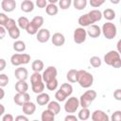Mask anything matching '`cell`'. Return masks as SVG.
Segmentation results:
<instances>
[{"label":"cell","mask_w":121,"mask_h":121,"mask_svg":"<svg viewBox=\"0 0 121 121\" xmlns=\"http://www.w3.org/2000/svg\"><path fill=\"white\" fill-rule=\"evenodd\" d=\"M104 61L106 64L113 67L120 68L121 67V58L120 54L116 50H111L104 56Z\"/></svg>","instance_id":"obj_1"},{"label":"cell","mask_w":121,"mask_h":121,"mask_svg":"<svg viewBox=\"0 0 121 121\" xmlns=\"http://www.w3.org/2000/svg\"><path fill=\"white\" fill-rule=\"evenodd\" d=\"M78 83L82 88H89L94 83V77L91 73L85 70H78Z\"/></svg>","instance_id":"obj_2"},{"label":"cell","mask_w":121,"mask_h":121,"mask_svg":"<svg viewBox=\"0 0 121 121\" xmlns=\"http://www.w3.org/2000/svg\"><path fill=\"white\" fill-rule=\"evenodd\" d=\"M43 24V17L42 16H35L28 24L26 31L30 35H35L38 33L40 28Z\"/></svg>","instance_id":"obj_3"},{"label":"cell","mask_w":121,"mask_h":121,"mask_svg":"<svg viewBox=\"0 0 121 121\" xmlns=\"http://www.w3.org/2000/svg\"><path fill=\"white\" fill-rule=\"evenodd\" d=\"M96 98V92L95 90H88L79 97V103L82 108H88L91 103Z\"/></svg>","instance_id":"obj_4"},{"label":"cell","mask_w":121,"mask_h":121,"mask_svg":"<svg viewBox=\"0 0 121 121\" xmlns=\"http://www.w3.org/2000/svg\"><path fill=\"white\" fill-rule=\"evenodd\" d=\"M101 30H102V33H103L104 37L106 39H108V40L113 39L116 36V34H117L116 26L113 23H111V22H108V23L103 24Z\"/></svg>","instance_id":"obj_5"},{"label":"cell","mask_w":121,"mask_h":121,"mask_svg":"<svg viewBox=\"0 0 121 121\" xmlns=\"http://www.w3.org/2000/svg\"><path fill=\"white\" fill-rule=\"evenodd\" d=\"M30 61V56L26 53H16L10 58V62L14 66H20L22 64H27Z\"/></svg>","instance_id":"obj_6"},{"label":"cell","mask_w":121,"mask_h":121,"mask_svg":"<svg viewBox=\"0 0 121 121\" xmlns=\"http://www.w3.org/2000/svg\"><path fill=\"white\" fill-rule=\"evenodd\" d=\"M80 106L79 103V99L77 98L76 96H71L69 97L64 104V111L67 113H74L77 112V110L78 109V107Z\"/></svg>","instance_id":"obj_7"},{"label":"cell","mask_w":121,"mask_h":121,"mask_svg":"<svg viewBox=\"0 0 121 121\" xmlns=\"http://www.w3.org/2000/svg\"><path fill=\"white\" fill-rule=\"evenodd\" d=\"M87 30L84 29V27L80 26V27H77L74 30V34H73V38H74V42L76 43H83L86 41L87 38Z\"/></svg>","instance_id":"obj_8"},{"label":"cell","mask_w":121,"mask_h":121,"mask_svg":"<svg viewBox=\"0 0 121 121\" xmlns=\"http://www.w3.org/2000/svg\"><path fill=\"white\" fill-rule=\"evenodd\" d=\"M57 75H58V71H57L56 67L55 66H48L43 73V79L46 83V82L56 78Z\"/></svg>","instance_id":"obj_9"},{"label":"cell","mask_w":121,"mask_h":121,"mask_svg":"<svg viewBox=\"0 0 121 121\" xmlns=\"http://www.w3.org/2000/svg\"><path fill=\"white\" fill-rule=\"evenodd\" d=\"M13 101L15 104L23 106L26 102L30 101V95L27 93H17L13 97Z\"/></svg>","instance_id":"obj_10"},{"label":"cell","mask_w":121,"mask_h":121,"mask_svg":"<svg viewBox=\"0 0 121 121\" xmlns=\"http://www.w3.org/2000/svg\"><path fill=\"white\" fill-rule=\"evenodd\" d=\"M36 38H37V41L42 43H46L50 39V31L46 28H41L36 34Z\"/></svg>","instance_id":"obj_11"},{"label":"cell","mask_w":121,"mask_h":121,"mask_svg":"<svg viewBox=\"0 0 121 121\" xmlns=\"http://www.w3.org/2000/svg\"><path fill=\"white\" fill-rule=\"evenodd\" d=\"M91 118L93 121H109L110 120L108 114L101 110H95L92 113Z\"/></svg>","instance_id":"obj_12"},{"label":"cell","mask_w":121,"mask_h":121,"mask_svg":"<svg viewBox=\"0 0 121 121\" xmlns=\"http://www.w3.org/2000/svg\"><path fill=\"white\" fill-rule=\"evenodd\" d=\"M1 8L6 12H11L16 8V2L15 0H2Z\"/></svg>","instance_id":"obj_13"},{"label":"cell","mask_w":121,"mask_h":121,"mask_svg":"<svg viewBox=\"0 0 121 121\" xmlns=\"http://www.w3.org/2000/svg\"><path fill=\"white\" fill-rule=\"evenodd\" d=\"M51 41H52V43L55 46H62L65 43V38H64V35L62 33L56 32V33L53 34V36L51 38Z\"/></svg>","instance_id":"obj_14"},{"label":"cell","mask_w":121,"mask_h":121,"mask_svg":"<svg viewBox=\"0 0 121 121\" xmlns=\"http://www.w3.org/2000/svg\"><path fill=\"white\" fill-rule=\"evenodd\" d=\"M101 32H102L101 28L97 25H91V26H89V27L87 29V34L91 38H97V37H99Z\"/></svg>","instance_id":"obj_15"},{"label":"cell","mask_w":121,"mask_h":121,"mask_svg":"<svg viewBox=\"0 0 121 121\" xmlns=\"http://www.w3.org/2000/svg\"><path fill=\"white\" fill-rule=\"evenodd\" d=\"M22 110L26 115H32L36 111V106L33 102L27 101L22 106Z\"/></svg>","instance_id":"obj_16"},{"label":"cell","mask_w":121,"mask_h":121,"mask_svg":"<svg viewBox=\"0 0 121 121\" xmlns=\"http://www.w3.org/2000/svg\"><path fill=\"white\" fill-rule=\"evenodd\" d=\"M14 76L18 80H26L28 77V72L24 67H18L14 71Z\"/></svg>","instance_id":"obj_17"},{"label":"cell","mask_w":121,"mask_h":121,"mask_svg":"<svg viewBox=\"0 0 121 121\" xmlns=\"http://www.w3.org/2000/svg\"><path fill=\"white\" fill-rule=\"evenodd\" d=\"M78 22L79 26H82V27H84V26H91V25L94 24L93 20L91 19V17H90V15H89L88 13L81 15V16L78 18Z\"/></svg>","instance_id":"obj_18"},{"label":"cell","mask_w":121,"mask_h":121,"mask_svg":"<svg viewBox=\"0 0 121 121\" xmlns=\"http://www.w3.org/2000/svg\"><path fill=\"white\" fill-rule=\"evenodd\" d=\"M49 100H50L49 95L46 94V93H43V92L41 93V94H38V95L36 97V102L40 106H43V105L48 104L49 103Z\"/></svg>","instance_id":"obj_19"},{"label":"cell","mask_w":121,"mask_h":121,"mask_svg":"<svg viewBox=\"0 0 121 121\" xmlns=\"http://www.w3.org/2000/svg\"><path fill=\"white\" fill-rule=\"evenodd\" d=\"M66 78L69 82L71 83H75V82H78V70H76V69H70L67 74H66Z\"/></svg>","instance_id":"obj_20"},{"label":"cell","mask_w":121,"mask_h":121,"mask_svg":"<svg viewBox=\"0 0 121 121\" xmlns=\"http://www.w3.org/2000/svg\"><path fill=\"white\" fill-rule=\"evenodd\" d=\"M34 9V3L31 0H24L21 3V10L24 12H31Z\"/></svg>","instance_id":"obj_21"},{"label":"cell","mask_w":121,"mask_h":121,"mask_svg":"<svg viewBox=\"0 0 121 121\" xmlns=\"http://www.w3.org/2000/svg\"><path fill=\"white\" fill-rule=\"evenodd\" d=\"M15 90L17 93H26L28 90V84L26 80H18L15 83Z\"/></svg>","instance_id":"obj_22"},{"label":"cell","mask_w":121,"mask_h":121,"mask_svg":"<svg viewBox=\"0 0 121 121\" xmlns=\"http://www.w3.org/2000/svg\"><path fill=\"white\" fill-rule=\"evenodd\" d=\"M88 14L90 15V17H91V19L93 20L94 23L100 21L101 18L103 17V14H102V12L99 9H93V10L89 11Z\"/></svg>","instance_id":"obj_23"},{"label":"cell","mask_w":121,"mask_h":121,"mask_svg":"<svg viewBox=\"0 0 121 121\" xmlns=\"http://www.w3.org/2000/svg\"><path fill=\"white\" fill-rule=\"evenodd\" d=\"M47 109L50 110L51 112H53L55 114H58L60 112V105L58 100L57 101H49V103L47 104Z\"/></svg>","instance_id":"obj_24"},{"label":"cell","mask_w":121,"mask_h":121,"mask_svg":"<svg viewBox=\"0 0 121 121\" xmlns=\"http://www.w3.org/2000/svg\"><path fill=\"white\" fill-rule=\"evenodd\" d=\"M55 113L53 112H51L50 110H44L43 112H42V115H41V118H42V121H53L55 119Z\"/></svg>","instance_id":"obj_25"},{"label":"cell","mask_w":121,"mask_h":121,"mask_svg":"<svg viewBox=\"0 0 121 121\" xmlns=\"http://www.w3.org/2000/svg\"><path fill=\"white\" fill-rule=\"evenodd\" d=\"M43 81V80H41V81H37V82L31 84L32 91L35 94H41V93L43 92V90H44V83Z\"/></svg>","instance_id":"obj_26"},{"label":"cell","mask_w":121,"mask_h":121,"mask_svg":"<svg viewBox=\"0 0 121 121\" xmlns=\"http://www.w3.org/2000/svg\"><path fill=\"white\" fill-rule=\"evenodd\" d=\"M45 11H46V13H47L48 15H50V16H55V15L58 13L59 9H58V7L56 6V4L49 3V4L46 6V8H45Z\"/></svg>","instance_id":"obj_27"},{"label":"cell","mask_w":121,"mask_h":121,"mask_svg":"<svg viewBox=\"0 0 121 121\" xmlns=\"http://www.w3.org/2000/svg\"><path fill=\"white\" fill-rule=\"evenodd\" d=\"M60 90L67 97L70 96V95H72V93H73V87H72V85L69 84V83H63V84H61Z\"/></svg>","instance_id":"obj_28"},{"label":"cell","mask_w":121,"mask_h":121,"mask_svg":"<svg viewBox=\"0 0 121 121\" xmlns=\"http://www.w3.org/2000/svg\"><path fill=\"white\" fill-rule=\"evenodd\" d=\"M43 66H44V64H43V60H35L32 62V64H31V68H32V70L34 72H41V71H43Z\"/></svg>","instance_id":"obj_29"},{"label":"cell","mask_w":121,"mask_h":121,"mask_svg":"<svg viewBox=\"0 0 121 121\" xmlns=\"http://www.w3.org/2000/svg\"><path fill=\"white\" fill-rule=\"evenodd\" d=\"M91 115V112L89 111L88 108H82L79 112H78V119L79 120H82V121H85L87 119H89Z\"/></svg>","instance_id":"obj_30"},{"label":"cell","mask_w":121,"mask_h":121,"mask_svg":"<svg viewBox=\"0 0 121 121\" xmlns=\"http://www.w3.org/2000/svg\"><path fill=\"white\" fill-rule=\"evenodd\" d=\"M73 6L78 10H82L87 6V0H73Z\"/></svg>","instance_id":"obj_31"},{"label":"cell","mask_w":121,"mask_h":121,"mask_svg":"<svg viewBox=\"0 0 121 121\" xmlns=\"http://www.w3.org/2000/svg\"><path fill=\"white\" fill-rule=\"evenodd\" d=\"M102 14H103V17L108 21H112L115 18V11L112 9H106L102 12Z\"/></svg>","instance_id":"obj_32"},{"label":"cell","mask_w":121,"mask_h":121,"mask_svg":"<svg viewBox=\"0 0 121 121\" xmlns=\"http://www.w3.org/2000/svg\"><path fill=\"white\" fill-rule=\"evenodd\" d=\"M13 49L16 52H24L26 50V43L23 41H15L13 43Z\"/></svg>","instance_id":"obj_33"},{"label":"cell","mask_w":121,"mask_h":121,"mask_svg":"<svg viewBox=\"0 0 121 121\" xmlns=\"http://www.w3.org/2000/svg\"><path fill=\"white\" fill-rule=\"evenodd\" d=\"M8 32H9V37L11 39L16 40V39H18L20 37V27L17 26L12 27V28H10L9 30H8Z\"/></svg>","instance_id":"obj_34"},{"label":"cell","mask_w":121,"mask_h":121,"mask_svg":"<svg viewBox=\"0 0 121 121\" xmlns=\"http://www.w3.org/2000/svg\"><path fill=\"white\" fill-rule=\"evenodd\" d=\"M17 24H18V26L22 29H26L29 24V20L25 17V16H22V17H19L18 21H17Z\"/></svg>","instance_id":"obj_35"},{"label":"cell","mask_w":121,"mask_h":121,"mask_svg":"<svg viewBox=\"0 0 121 121\" xmlns=\"http://www.w3.org/2000/svg\"><path fill=\"white\" fill-rule=\"evenodd\" d=\"M101 63H102V61H101V60H100L99 57H97V56L91 57V59H90V64H91L93 67L97 68V67L101 66Z\"/></svg>","instance_id":"obj_36"},{"label":"cell","mask_w":121,"mask_h":121,"mask_svg":"<svg viewBox=\"0 0 121 121\" xmlns=\"http://www.w3.org/2000/svg\"><path fill=\"white\" fill-rule=\"evenodd\" d=\"M58 85H59V82L57 80V78H54L48 82H46V88L49 90V91H54L58 88Z\"/></svg>","instance_id":"obj_37"},{"label":"cell","mask_w":121,"mask_h":121,"mask_svg":"<svg viewBox=\"0 0 121 121\" xmlns=\"http://www.w3.org/2000/svg\"><path fill=\"white\" fill-rule=\"evenodd\" d=\"M41 80H43V75L40 74V72H34L31 77H30V82L31 84L32 83H35L37 81H41Z\"/></svg>","instance_id":"obj_38"},{"label":"cell","mask_w":121,"mask_h":121,"mask_svg":"<svg viewBox=\"0 0 121 121\" xmlns=\"http://www.w3.org/2000/svg\"><path fill=\"white\" fill-rule=\"evenodd\" d=\"M59 5L61 9H67L72 5V0H59Z\"/></svg>","instance_id":"obj_39"},{"label":"cell","mask_w":121,"mask_h":121,"mask_svg":"<svg viewBox=\"0 0 121 121\" xmlns=\"http://www.w3.org/2000/svg\"><path fill=\"white\" fill-rule=\"evenodd\" d=\"M55 98H56L59 102H62V101H64V100L67 98V96L59 89V90L56 92V94H55Z\"/></svg>","instance_id":"obj_40"},{"label":"cell","mask_w":121,"mask_h":121,"mask_svg":"<svg viewBox=\"0 0 121 121\" xmlns=\"http://www.w3.org/2000/svg\"><path fill=\"white\" fill-rule=\"evenodd\" d=\"M9 83V78L6 74H1L0 75V87H5Z\"/></svg>","instance_id":"obj_41"},{"label":"cell","mask_w":121,"mask_h":121,"mask_svg":"<svg viewBox=\"0 0 121 121\" xmlns=\"http://www.w3.org/2000/svg\"><path fill=\"white\" fill-rule=\"evenodd\" d=\"M106 0H90L89 3L91 5V7L93 8H98L100 6H102L104 3H105Z\"/></svg>","instance_id":"obj_42"},{"label":"cell","mask_w":121,"mask_h":121,"mask_svg":"<svg viewBox=\"0 0 121 121\" xmlns=\"http://www.w3.org/2000/svg\"><path fill=\"white\" fill-rule=\"evenodd\" d=\"M4 26H5V28H6L7 30H9L10 28H12V27L16 26V22H15V20H14V19L9 18V21L7 22V24H6Z\"/></svg>","instance_id":"obj_43"},{"label":"cell","mask_w":121,"mask_h":121,"mask_svg":"<svg viewBox=\"0 0 121 121\" xmlns=\"http://www.w3.org/2000/svg\"><path fill=\"white\" fill-rule=\"evenodd\" d=\"M111 119L112 121H121V111H115L112 114Z\"/></svg>","instance_id":"obj_44"},{"label":"cell","mask_w":121,"mask_h":121,"mask_svg":"<svg viewBox=\"0 0 121 121\" xmlns=\"http://www.w3.org/2000/svg\"><path fill=\"white\" fill-rule=\"evenodd\" d=\"M9 18L5 13H3V12L0 13V25H1V26H4L7 24V22L9 21Z\"/></svg>","instance_id":"obj_45"},{"label":"cell","mask_w":121,"mask_h":121,"mask_svg":"<svg viewBox=\"0 0 121 121\" xmlns=\"http://www.w3.org/2000/svg\"><path fill=\"white\" fill-rule=\"evenodd\" d=\"M36 6L40 9H43V8H46L47 2L46 0H36Z\"/></svg>","instance_id":"obj_46"},{"label":"cell","mask_w":121,"mask_h":121,"mask_svg":"<svg viewBox=\"0 0 121 121\" xmlns=\"http://www.w3.org/2000/svg\"><path fill=\"white\" fill-rule=\"evenodd\" d=\"M113 97L118 100V101H121V89H116L114 92H113Z\"/></svg>","instance_id":"obj_47"},{"label":"cell","mask_w":121,"mask_h":121,"mask_svg":"<svg viewBox=\"0 0 121 121\" xmlns=\"http://www.w3.org/2000/svg\"><path fill=\"white\" fill-rule=\"evenodd\" d=\"M78 117H77L76 115H73V114H69L67 116H65L64 120L65 121H78Z\"/></svg>","instance_id":"obj_48"},{"label":"cell","mask_w":121,"mask_h":121,"mask_svg":"<svg viewBox=\"0 0 121 121\" xmlns=\"http://www.w3.org/2000/svg\"><path fill=\"white\" fill-rule=\"evenodd\" d=\"M2 121H13V116L10 113H7L2 117Z\"/></svg>","instance_id":"obj_49"},{"label":"cell","mask_w":121,"mask_h":121,"mask_svg":"<svg viewBox=\"0 0 121 121\" xmlns=\"http://www.w3.org/2000/svg\"><path fill=\"white\" fill-rule=\"evenodd\" d=\"M16 121H28V118L25 115H18L16 118H15Z\"/></svg>","instance_id":"obj_50"},{"label":"cell","mask_w":121,"mask_h":121,"mask_svg":"<svg viewBox=\"0 0 121 121\" xmlns=\"http://www.w3.org/2000/svg\"><path fill=\"white\" fill-rule=\"evenodd\" d=\"M6 67V60L4 59H0V71H3Z\"/></svg>","instance_id":"obj_51"},{"label":"cell","mask_w":121,"mask_h":121,"mask_svg":"<svg viewBox=\"0 0 121 121\" xmlns=\"http://www.w3.org/2000/svg\"><path fill=\"white\" fill-rule=\"evenodd\" d=\"M0 34H1V36H0V39H3V38L5 37V34H6L5 26H0Z\"/></svg>","instance_id":"obj_52"},{"label":"cell","mask_w":121,"mask_h":121,"mask_svg":"<svg viewBox=\"0 0 121 121\" xmlns=\"http://www.w3.org/2000/svg\"><path fill=\"white\" fill-rule=\"evenodd\" d=\"M116 48H117V51H118V53L121 55V39L117 42V43H116Z\"/></svg>","instance_id":"obj_53"},{"label":"cell","mask_w":121,"mask_h":121,"mask_svg":"<svg viewBox=\"0 0 121 121\" xmlns=\"http://www.w3.org/2000/svg\"><path fill=\"white\" fill-rule=\"evenodd\" d=\"M4 112H5V107L3 104H0V115L4 114Z\"/></svg>","instance_id":"obj_54"},{"label":"cell","mask_w":121,"mask_h":121,"mask_svg":"<svg viewBox=\"0 0 121 121\" xmlns=\"http://www.w3.org/2000/svg\"><path fill=\"white\" fill-rule=\"evenodd\" d=\"M0 93H1V96H0V99H3L4 98V95H5V92L3 90V87L0 88Z\"/></svg>","instance_id":"obj_55"},{"label":"cell","mask_w":121,"mask_h":121,"mask_svg":"<svg viewBox=\"0 0 121 121\" xmlns=\"http://www.w3.org/2000/svg\"><path fill=\"white\" fill-rule=\"evenodd\" d=\"M110 2H111L112 4H113V5H117V4H119L120 0H110Z\"/></svg>","instance_id":"obj_56"},{"label":"cell","mask_w":121,"mask_h":121,"mask_svg":"<svg viewBox=\"0 0 121 121\" xmlns=\"http://www.w3.org/2000/svg\"><path fill=\"white\" fill-rule=\"evenodd\" d=\"M49 1V3H52V4H56L59 0H48Z\"/></svg>","instance_id":"obj_57"},{"label":"cell","mask_w":121,"mask_h":121,"mask_svg":"<svg viewBox=\"0 0 121 121\" xmlns=\"http://www.w3.org/2000/svg\"><path fill=\"white\" fill-rule=\"evenodd\" d=\"M120 24H121V18H120Z\"/></svg>","instance_id":"obj_58"}]
</instances>
